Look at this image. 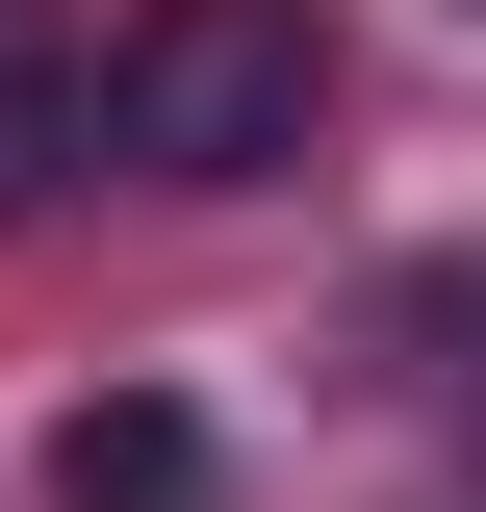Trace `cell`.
<instances>
[{
    "mask_svg": "<svg viewBox=\"0 0 486 512\" xmlns=\"http://www.w3.org/2000/svg\"><path fill=\"white\" fill-rule=\"evenodd\" d=\"M307 128H333V26L307 0H128V52H103L128 180H282Z\"/></svg>",
    "mask_w": 486,
    "mask_h": 512,
    "instance_id": "cell-1",
    "label": "cell"
},
{
    "mask_svg": "<svg viewBox=\"0 0 486 512\" xmlns=\"http://www.w3.org/2000/svg\"><path fill=\"white\" fill-rule=\"evenodd\" d=\"M103 154V52H77V0H0V231Z\"/></svg>",
    "mask_w": 486,
    "mask_h": 512,
    "instance_id": "cell-3",
    "label": "cell"
},
{
    "mask_svg": "<svg viewBox=\"0 0 486 512\" xmlns=\"http://www.w3.org/2000/svg\"><path fill=\"white\" fill-rule=\"evenodd\" d=\"M52 512H231V436L180 384H103V410H52Z\"/></svg>",
    "mask_w": 486,
    "mask_h": 512,
    "instance_id": "cell-2",
    "label": "cell"
}]
</instances>
